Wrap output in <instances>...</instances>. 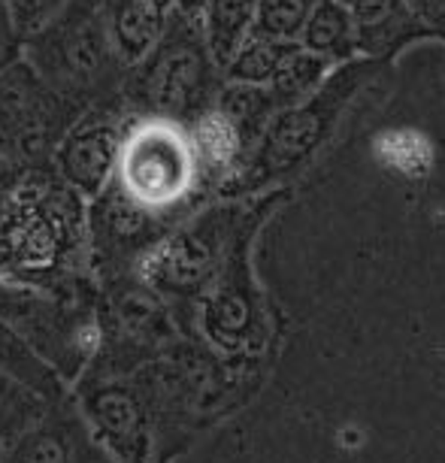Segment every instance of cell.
Instances as JSON below:
<instances>
[{
  "mask_svg": "<svg viewBox=\"0 0 445 463\" xmlns=\"http://www.w3.org/2000/svg\"><path fill=\"white\" fill-rule=\"evenodd\" d=\"M121 179L139 203H170L191 182V148L167 125L139 128L121 152Z\"/></svg>",
  "mask_w": 445,
  "mask_h": 463,
  "instance_id": "1",
  "label": "cell"
},
{
  "mask_svg": "<svg viewBox=\"0 0 445 463\" xmlns=\"http://www.w3.org/2000/svg\"><path fill=\"white\" fill-rule=\"evenodd\" d=\"M0 375L6 382L40 391V394L55 391V373H52L49 361H43L4 316H0Z\"/></svg>",
  "mask_w": 445,
  "mask_h": 463,
  "instance_id": "2",
  "label": "cell"
},
{
  "mask_svg": "<svg viewBox=\"0 0 445 463\" xmlns=\"http://www.w3.org/2000/svg\"><path fill=\"white\" fill-rule=\"evenodd\" d=\"M91 415H94V424L112 439L116 454H128V439L137 427V409L130 403L128 391L125 388L100 391V394L91 400Z\"/></svg>",
  "mask_w": 445,
  "mask_h": 463,
  "instance_id": "3",
  "label": "cell"
},
{
  "mask_svg": "<svg viewBox=\"0 0 445 463\" xmlns=\"http://www.w3.org/2000/svg\"><path fill=\"white\" fill-rule=\"evenodd\" d=\"M379 158L391 164V167L409 173V176H418L431 167V146H427L424 137L412 134V130H400V134H385L376 146Z\"/></svg>",
  "mask_w": 445,
  "mask_h": 463,
  "instance_id": "4",
  "label": "cell"
},
{
  "mask_svg": "<svg viewBox=\"0 0 445 463\" xmlns=\"http://www.w3.org/2000/svg\"><path fill=\"white\" fill-rule=\"evenodd\" d=\"M73 442L64 439L61 433L40 430L37 436L22 442V449H15L13 463H76V458H70Z\"/></svg>",
  "mask_w": 445,
  "mask_h": 463,
  "instance_id": "5",
  "label": "cell"
},
{
  "mask_svg": "<svg viewBox=\"0 0 445 463\" xmlns=\"http://www.w3.org/2000/svg\"><path fill=\"white\" fill-rule=\"evenodd\" d=\"M197 146L213 164H224L237 148V134L222 116H209L197 128Z\"/></svg>",
  "mask_w": 445,
  "mask_h": 463,
  "instance_id": "6",
  "label": "cell"
}]
</instances>
